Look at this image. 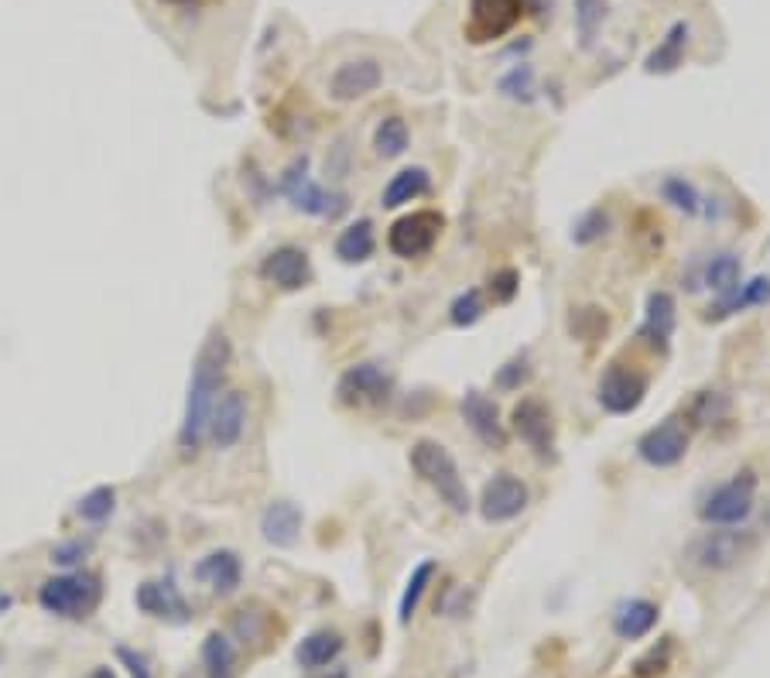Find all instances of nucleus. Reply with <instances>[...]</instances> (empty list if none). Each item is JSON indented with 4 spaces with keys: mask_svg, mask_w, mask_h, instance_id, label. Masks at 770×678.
<instances>
[{
    "mask_svg": "<svg viewBox=\"0 0 770 678\" xmlns=\"http://www.w3.org/2000/svg\"><path fill=\"white\" fill-rule=\"evenodd\" d=\"M199 662H202L205 678H233L236 675V647L226 634L213 631V634H205V641L199 647Z\"/></svg>",
    "mask_w": 770,
    "mask_h": 678,
    "instance_id": "obj_28",
    "label": "nucleus"
},
{
    "mask_svg": "<svg viewBox=\"0 0 770 678\" xmlns=\"http://www.w3.org/2000/svg\"><path fill=\"white\" fill-rule=\"evenodd\" d=\"M312 678H349V671H346V668H339V665H333V668L312 671Z\"/></svg>",
    "mask_w": 770,
    "mask_h": 678,
    "instance_id": "obj_46",
    "label": "nucleus"
},
{
    "mask_svg": "<svg viewBox=\"0 0 770 678\" xmlns=\"http://www.w3.org/2000/svg\"><path fill=\"white\" fill-rule=\"evenodd\" d=\"M86 678H116V671L110 668V665H97L90 675H86Z\"/></svg>",
    "mask_w": 770,
    "mask_h": 678,
    "instance_id": "obj_47",
    "label": "nucleus"
},
{
    "mask_svg": "<svg viewBox=\"0 0 770 678\" xmlns=\"http://www.w3.org/2000/svg\"><path fill=\"white\" fill-rule=\"evenodd\" d=\"M161 4H186V0H161Z\"/></svg>",
    "mask_w": 770,
    "mask_h": 678,
    "instance_id": "obj_49",
    "label": "nucleus"
},
{
    "mask_svg": "<svg viewBox=\"0 0 770 678\" xmlns=\"http://www.w3.org/2000/svg\"><path fill=\"white\" fill-rule=\"evenodd\" d=\"M674 326H678V302H674V294L665 291V288L650 291L647 302H644V319H640L637 336H640L650 349L668 353L671 336H674Z\"/></svg>",
    "mask_w": 770,
    "mask_h": 678,
    "instance_id": "obj_20",
    "label": "nucleus"
},
{
    "mask_svg": "<svg viewBox=\"0 0 770 678\" xmlns=\"http://www.w3.org/2000/svg\"><path fill=\"white\" fill-rule=\"evenodd\" d=\"M692 45V24L689 21H674L665 38L650 48V55L644 58V73L647 76H671L685 66V52Z\"/></svg>",
    "mask_w": 770,
    "mask_h": 678,
    "instance_id": "obj_23",
    "label": "nucleus"
},
{
    "mask_svg": "<svg viewBox=\"0 0 770 678\" xmlns=\"http://www.w3.org/2000/svg\"><path fill=\"white\" fill-rule=\"evenodd\" d=\"M658 192L671 210L685 213V216H702V210H705V196L699 192V186L692 179H685V175H668Z\"/></svg>",
    "mask_w": 770,
    "mask_h": 678,
    "instance_id": "obj_32",
    "label": "nucleus"
},
{
    "mask_svg": "<svg viewBox=\"0 0 770 678\" xmlns=\"http://www.w3.org/2000/svg\"><path fill=\"white\" fill-rule=\"evenodd\" d=\"M309 155H299L281 171V192L284 199L305 216H336L343 210V196L325 192L309 175Z\"/></svg>",
    "mask_w": 770,
    "mask_h": 678,
    "instance_id": "obj_7",
    "label": "nucleus"
},
{
    "mask_svg": "<svg viewBox=\"0 0 770 678\" xmlns=\"http://www.w3.org/2000/svg\"><path fill=\"white\" fill-rule=\"evenodd\" d=\"M661 621V607L655 600H627V603H620L616 613H613V634L620 641H640L647 637L650 631L658 627Z\"/></svg>",
    "mask_w": 770,
    "mask_h": 678,
    "instance_id": "obj_26",
    "label": "nucleus"
},
{
    "mask_svg": "<svg viewBox=\"0 0 770 678\" xmlns=\"http://www.w3.org/2000/svg\"><path fill=\"white\" fill-rule=\"evenodd\" d=\"M432 192V175L428 168L422 165H408L401 171L391 175V182L383 186L380 192V205L383 210H401V205H411V202H419L422 196Z\"/></svg>",
    "mask_w": 770,
    "mask_h": 678,
    "instance_id": "obj_25",
    "label": "nucleus"
},
{
    "mask_svg": "<svg viewBox=\"0 0 770 678\" xmlns=\"http://www.w3.org/2000/svg\"><path fill=\"white\" fill-rule=\"evenodd\" d=\"M116 511V487H93L90 493L79 497L76 504V518L86 521V524H107Z\"/></svg>",
    "mask_w": 770,
    "mask_h": 678,
    "instance_id": "obj_33",
    "label": "nucleus"
},
{
    "mask_svg": "<svg viewBox=\"0 0 770 678\" xmlns=\"http://www.w3.org/2000/svg\"><path fill=\"white\" fill-rule=\"evenodd\" d=\"M411 147V131H408V121L401 113H388L383 121L373 127V152L377 158H401L404 152Z\"/></svg>",
    "mask_w": 770,
    "mask_h": 678,
    "instance_id": "obj_30",
    "label": "nucleus"
},
{
    "mask_svg": "<svg viewBox=\"0 0 770 678\" xmlns=\"http://www.w3.org/2000/svg\"><path fill=\"white\" fill-rule=\"evenodd\" d=\"M394 394V374L380 360H360L339 374L336 380V401L343 408H377L391 401Z\"/></svg>",
    "mask_w": 770,
    "mask_h": 678,
    "instance_id": "obj_5",
    "label": "nucleus"
},
{
    "mask_svg": "<svg viewBox=\"0 0 770 678\" xmlns=\"http://www.w3.org/2000/svg\"><path fill=\"white\" fill-rule=\"evenodd\" d=\"M490 288V299L496 302V305H511L514 299H517V291H521V275L514 271V268H500V271H493L490 275V281H487Z\"/></svg>",
    "mask_w": 770,
    "mask_h": 678,
    "instance_id": "obj_41",
    "label": "nucleus"
},
{
    "mask_svg": "<svg viewBox=\"0 0 770 678\" xmlns=\"http://www.w3.org/2000/svg\"><path fill=\"white\" fill-rule=\"evenodd\" d=\"M757 305H770V278H763V275L739 281L726 294H716V302L702 312V319L705 322H726L736 312H747V309H757Z\"/></svg>",
    "mask_w": 770,
    "mask_h": 678,
    "instance_id": "obj_22",
    "label": "nucleus"
},
{
    "mask_svg": "<svg viewBox=\"0 0 770 678\" xmlns=\"http://www.w3.org/2000/svg\"><path fill=\"white\" fill-rule=\"evenodd\" d=\"M689 442H692V435H689L685 419L668 415L665 422L650 425L637 438V459L655 466V469H671L689 456Z\"/></svg>",
    "mask_w": 770,
    "mask_h": 678,
    "instance_id": "obj_10",
    "label": "nucleus"
},
{
    "mask_svg": "<svg viewBox=\"0 0 770 678\" xmlns=\"http://www.w3.org/2000/svg\"><path fill=\"white\" fill-rule=\"evenodd\" d=\"M750 535L733 527H708L689 545V563L702 573H729L750 552Z\"/></svg>",
    "mask_w": 770,
    "mask_h": 678,
    "instance_id": "obj_8",
    "label": "nucleus"
},
{
    "mask_svg": "<svg viewBox=\"0 0 770 678\" xmlns=\"http://www.w3.org/2000/svg\"><path fill=\"white\" fill-rule=\"evenodd\" d=\"M336 257L343 264H367L377 251V233H373V220L360 216L339 230V237L333 244Z\"/></svg>",
    "mask_w": 770,
    "mask_h": 678,
    "instance_id": "obj_27",
    "label": "nucleus"
},
{
    "mask_svg": "<svg viewBox=\"0 0 770 678\" xmlns=\"http://www.w3.org/2000/svg\"><path fill=\"white\" fill-rule=\"evenodd\" d=\"M408 466L411 474L419 477L425 487H432V493L446 504L453 514L466 518L472 511V497L469 487L462 480V469L456 463V456L442 446L435 438H419L414 446L408 449Z\"/></svg>",
    "mask_w": 770,
    "mask_h": 678,
    "instance_id": "obj_2",
    "label": "nucleus"
},
{
    "mask_svg": "<svg viewBox=\"0 0 770 678\" xmlns=\"http://www.w3.org/2000/svg\"><path fill=\"white\" fill-rule=\"evenodd\" d=\"M435 573H438L435 558H422V563L411 569V576H408V582H404V593H401V600H398V621H401L404 627L411 624L414 610H419L422 597L428 593V586H432Z\"/></svg>",
    "mask_w": 770,
    "mask_h": 678,
    "instance_id": "obj_31",
    "label": "nucleus"
},
{
    "mask_svg": "<svg viewBox=\"0 0 770 678\" xmlns=\"http://www.w3.org/2000/svg\"><path fill=\"white\" fill-rule=\"evenodd\" d=\"M302 524H305V514L294 500H271L260 514V538L275 548H291L302 538Z\"/></svg>",
    "mask_w": 770,
    "mask_h": 678,
    "instance_id": "obj_21",
    "label": "nucleus"
},
{
    "mask_svg": "<svg viewBox=\"0 0 770 678\" xmlns=\"http://www.w3.org/2000/svg\"><path fill=\"white\" fill-rule=\"evenodd\" d=\"M233 360V343L223 330H210L192 360V377H189V394H186V411L179 425V449L186 459L199 456L205 429H210L213 404L223 394V380Z\"/></svg>",
    "mask_w": 770,
    "mask_h": 678,
    "instance_id": "obj_1",
    "label": "nucleus"
},
{
    "mask_svg": "<svg viewBox=\"0 0 770 678\" xmlns=\"http://www.w3.org/2000/svg\"><path fill=\"white\" fill-rule=\"evenodd\" d=\"M726 415V398L719 394V391H713V388H705V391H699L692 401H689V422L692 425H708V422H716V419H723Z\"/></svg>",
    "mask_w": 770,
    "mask_h": 678,
    "instance_id": "obj_39",
    "label": "nucleus"
},
{
    "mask_svg": "<svg viewBox=\"0 0 770 678\" xmlns=\"http://www.w3.org/2000/svg\"><path fill=\"white\" fill-rule=\"evenodd\" d=\"M134 607L152 616V621L171 624V627H182L192 621V607L182 597V589L175 586V579H144L134 589Z\"/></svg>",
    "mask_w": 770,
    "mask_h": 678,
    "instance_id": "obj_15",
    "label": "nucleus"
},
{
    "mask_svg": "<svg viewBox=\"0 0 770 678\" xmlns=\"http://www.w3.org/2000/svg\"><path fill=\"white\" fill-rule=\"evenodd\" d=\"M90 552H93V538H69V542H58L48 552V563L72 573V569H79L86 563V558H90Z\"/></svg>",
    "mask_w": 770,
    "mask_h": 678,
    "instance_id": "obj_40",
    "label": "nucleus"
},
{
    "mask_svg": "<svg viewBox=\"0 0 770 678\" xmlns=\"http://www.w3.org/2000/svg\"><path fill=\"white\" fill-rule=\"evenodd\" d=\"M483 315H487V294H483V288L459 291L456 299H453V305H449V322H453L456 330H472Z\"/></svg>",
    "mask_w": 770,
    "mask_h": 678,
    "instance_id": "obj_34",
    "label": "nucleus"
},
{
    "mask_svg": "<svg viewBox=\"0 0 770 678\" xmlns=\"http://www.w3.org/2000/svg\"><path fill=\"white\" fill-rule=\"evenodd\" d=\"M754 500H757V474L747 466V469H736L726 484L708 490L699 500L695 514L705 527H736L750 518Z\"/></svg>",
    "mask_w": 770,
    "mask_h": 678,
    "instance_id": "obj_4",
    "label": "nucleus"
},
{
    "mask_svg": "<svg viewBox=\"0 0 770 678\" xmlns=\"http://www.w3.org/2000/svg\"><path fill=\"white\" fill-rule=\"evenodd\" d=\"M247 415H250L247 394L236 391V388H226V391L216 398V404H213V415H210V429H205V438H210L220 453L233 449L236 442L244 438V432H247Z\"/></svg>",
    "mask_w": 770,
    "mask_h": 678,
    "instance_id": "obj_17",
    "label": "nucleus"
},
{
    "mask_svg": "<svg viewBox=\"0 0 770 678\" xmlns=\"http://www.w3.org/2000/svg\"><path fill=\"white\" fill-rule=\"evenodd\" d=\"M606 14H610L606 0H576V32H579L582 48H592V42H596Z\"/></svg>",
    "mask_w": 770,
    "mask_h": 678,
    "instance_id": "obj_35",
    "label": "nucleus"
},
{
    "mask_svg": "<svg viewBox=\"0 0 770 678\" xmlns=\"http://www.w3.org/2000/svg\"><path fill=\"white\" fill-rule=\"evenodd\" d=\"M551 4L555 0H524V11H531L535 18H545V14H551Z\"/></svg>",
    "mask_w": 770,
    "mask_h": 678,
    "instance_id": "obj_45",
    "label": "nucleus"
},
{
    "mask_svg": "<svg viewBox=\"0 0 770 678\" xmlns=\"http://www.w3.org/2000/svg\"><path fill=\"white\" fill-rule=\"evenodd\" d=\"M116 658H121V665L127 668V675H131V678H155V675H152V662H147V655L134 652V647L116 644Z\"/></svg>",
    "mask_w": 770,
    "mask_h": 678,
    "instance_id": "obj_44",
    "label": "nucleus"
},
{
    "mask_svg": "<svg viewBox=\"0 0 770 678\" xmlns=\"http://www.w3.org/2000/svg\"><path fill=\"white\" fill-rule=\"evenodd\" d=\"M500 93L514 100V103H531L538 93V86H535V69H531L527 63L514 66L507 76H500Z\"/></svg>",
    "mask_w": 770,
    "mask_h": 678,
    "instance_id": "obj_38",
    "label": "nucleus"
},
{
    "mask_svg": "<svg viewBox=\"0 0 770 678\" xmlns=\"http://www.w3.org/2000/svg\"><path fill=\"white\" fill-rule=\"evenodd\" d=\"M668 662H671V637L661 641V647H650V652L634 665V675L637 678H655V675H665L668 671Z\"/></svg>",
    "mask_w": 770,
    "mask_h": 678,
    "instance_id": "obj_43",
    "label": "nucleus"
},
{
    "mask_svg": "<svg viewBox=\"0 0 770 678\" xmlns=\"http://www.w3.org/2000/svg\"><path fill=\"white\" fill-rule=\"evenodd\" d=\"M647 398V377L627 364H610L600 374L596 385V401L610 415H634Z\"/></svg>",
    "mask_w": 770,
    "mask_h": 678,
    "instance_id": "obj_13",
    "label": "nucleus"
},
{
    "mask_svg": "<svg viewBox=\"0 0 770 678\" xmlns=\"http://www.w3.org/2000/svg\"><path fill=\"white\" fill-rule=\"evenodd\" d=\"M531 504V490L521 477L514 474H493L483 490H480V500H477V508H480V518L487 524H507L514 518H521Z\"/></svg>",
    "mask_w": 770,
    "mask_h": 678,
    "instance_id": "obj_12",
    "label": "nucleus"
},
{
    "mask_svg": "<svg viewBox=\"0 0 770 678\" xmlns=\"http://www.w3.org/2000/svg\"><path fill=\"white\" fill-rule=\"evenodd\" d=\"M610 330V319H606V309L600 305H585V309H572V319H569V333L582 343H596L603 340V333Z\"/></svg>",
    "mask_w": 770,
    "mask_h": 678,
    "instance_id": "obj_36",
    "label": "nucleus"
},
{
    "mask_svg": "<svg viewBox=\"0 0 770 678\" xmlns=\"http://www.w3.org/2000/svg\"><path fill=\"white\" fill-rule=\"evenodd\" d=\"M192 576L210 589V593L216 597H233L236 589L244 586V558L236 555L233 548H213V552H205Z\"/></svg>",
    "mask_w": 770,
    "mask_h": 678,
    "instance_id": "obj_19",
    "label": "nucleus"
},
{
    "mask_svg": "<svg viewBox=\"0 0 770 678\" xmlns=\"http://www.w3.org/2000/svg\"><path fill=\"white\" fill-rule=\"evenodd\" d=\"M531 377V364L527 357H511L507 364H500L496 374H493V385L500 391H521V385H527Z\"/></svg>",
    "mask_w": 770,
    "mask_h": 678,
    "instance_id": "obj_42",
    "label": "nucleus"
},
{
    "mask_svg": "<svg viewBox=\"0 0 770 678\" xmlns=\"http://www.w3.org/2000/svg\"><path fill=\"white\" fill-rule=\"evenodd\" d=\"M103 603V579L97 573L72 569L38 586V607L58 621H90Z\"/></svg>",
    "mask_w": 770,
    "mask_h": 678,
    "instance_id": "obj_3",
    "label": "nucleus"
},
{
    "mask_svg": "<svg viewBox=\"0 0 770 678\" xmlns=\"http://www.w3.org/2000/svg\"><path fill=\"white\" fill-rule=\"evenodd\" d=\"M511 432H514L542 463H551V459H555V415H551V408H548L542 398L524 394V398L511 408Z\"/></svg>",
    "mask_w": 770,
    "mask_h": 678,
    "instance_id": "obj_9",
    "label": "nucleus"
},
{
    "mask_svg": "<svg viewBox=\"0 0 770 678\" xmlns=\"http://www.w3.org/2000/svg\"><path fill=\"white\" fill-rule=\"evenodd\" d=\"M610 230H613V216H610V210H603V205H592V210H585V213L576 220V226H572V241H576L579 247H589V244L603 241Z\"/></svg>",
    "mask_w": 770,
    "mask_h": 678,
    "instance_id": "obj_37",
    "label": "nucleus"
},
{
    "mask_svg": "<svg viewBox=\"0 0 770 678\" xmlns=\"http://www.w3.org/2000/svg\"><path fill=\"white\" fill-rule=\"evenodd\" d=\"M11 607H14V597H11V593H0V616H4Z\"/></svg>",
    "mask_w": 770,
    "mask_h": 678,
    "instance_id": "obj_48",
    "label": "nucleus"
},
{
    "mask_svg": "<svg viewBox=\"0 0 770 678\" xmlns=\"http://www.w3.org/2000/svg\"><path fill=\"white\" fill-rule=\"evenodd\" d=\"M459 415H462V422L469 425V432L477 435L487 449L500 453L503 446H507V429H503V422H500L496 401L487 398L483 391L469 388V391L459 398Z\"/></svg>",
    "mask_w": 770,
    "mask_h": 678,
    "instance_id": "obj_18",
    "label": "nucleus"
},
{
    "mask_svg": "<svg viewBox=\"0 0 770 678\" xmlns=\"http://www.w3.org/2000/svg\"><path fill=\"white\" fill-rule=\"evenodd\" d=\"M383 86V66L373 55H357L339 63L330 76V100L333 103H357L377 93Z\"/></svg>",
    "mask_w": 770,
    "mask_h": 678,
    "instance_id": "obj_14",
    "label": "nucleus"
},
{
    "mask_svg": "<svg viewBox=\"0 0 770 678\" xmlns=\"http://www.w3.org/2000/svg\"><path fill=\"white\" fill-rule=\"evenodd\" d=\"M739 281H744V260H739L733 251H719L705 260V268H702V285L708 291H716V294H726L733 291Z\"/></svg>",
    "mask_w": 770,
    "mask_h": 678,
    "instance_id": "obj_29",
    "label": "nucleus"
},
{
    "mask_svg": "<svg viewBox=\"0 0 770 678\" xmlns=\"http://www.w3.org/2000/svg\"><path fill=\"white\" fill-rule=\"evenodd\" d=\"M260 278L275 285L278 291H302L315 281V268H312V257L305 247H294V244H281L275 251L264 254L260 260Z\"/></svg>",
    "mask_w": 770,
    "mask_h": 678,
    "instance_id": "obj_16",
    "label": "nucleus"
},
{
    "mask_svg": "<svg viewBox=\"0 0 770 678\" xmlns=\"http://www.w3.org/2000/svg\"><path fill=\"white\" fill-rule=\"evenodd\" d=\"M343 647H346V637L339 631L319 627L299 641V647H294V662H299L302 671H322V668H333L339 662Z\"/></svg>",
    "mask_w": 770,
    "mask_h": 678,
    "instance_id": "obj_24",
    "label": "nucleus"
},
{
    "mask_svg": "<svg viewBox=\"0 0 770 678\" xmlns=\"http://www.w3.org/2000/svg\"><path fill=\"white\" fill-rule=\"evenodd\" d=\"M524 14V0H469L466 18V38L472 45H490L511 35Z\"/></svg>",
    "mask_w": 770,
    "mask_h": 678,
    "instance_id": "obj_11",
    "label": "nucleus"
},
{
    "mask_svg": "<svg viewBox=\"0 0 770 678\" xmlns=\"http://www.w3.org/2000/svg\"><path fill=\"white\" fill-rule=\"evenodd\" d=\"M442 230H446V216L438 210H411L391 223L388 251L401 260H419L435 251Z\"/></svg>",
    "mask_w": 770,
    "mask_h": 678,
    "instance_id": "obj_6",
    "label": "nucleus"
}]
</instances>
